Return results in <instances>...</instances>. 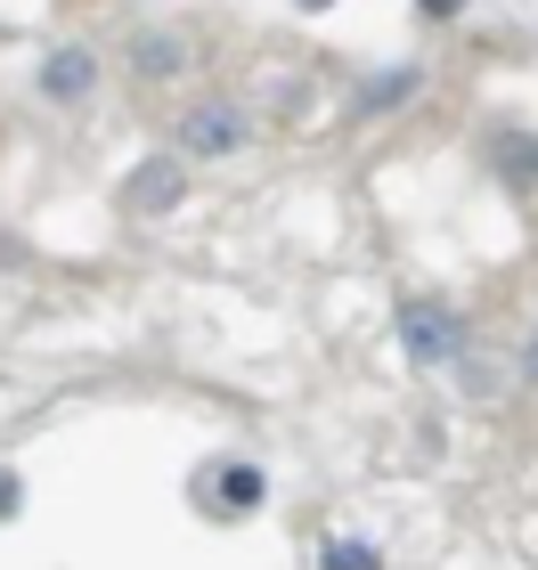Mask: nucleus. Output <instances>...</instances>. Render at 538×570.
<instances>
[{"label": "nucleus", "mask_w": 538, "mask_h": 570, "mask_svg": "<svg viewBox=\"0 0 538 570\" xmlns=\"http://www.w3.org/2000/svg\"><path fill=\"white\" fill-rule=\"evenodd\" d=\"M424 17H466V0H417Z\"/></svg>", "instance_id": "f8f14e48"}, {"label": "nucleus", "mask_w": 538, "mask_h": 570, "mask_svg": "<svg viewBox=\"0 0 538 570\" xmlns=\"http://www.w3.org/2000/svg\"><path fill=\"white\" fill-rule=\"evenodd\" d=\"M294 9H335V0H294Z\"/></svg>", "instance_id": "ddd939ff"}, {"label": "nucleus", "mask_w": 538, "mask_h": 570, "mask_svg": "<svg viewBox=\"0 0 538 570\" xmlns=\"http://www.w3.org/2000/svg\"><path fill=\"white\" fill-rule=\"evenodd\" d=\"M17 505H25V481H17V473H0V522H9Z\"/></svg>", "instance_id": "9d476101"}, {"label": "nucleus", "mask_w": 538, "mask_h": 570, "mask_svg": "<svg viewBox=\"0 0 538 570\" xmlns=\"http://www.w3.org/2000/svg\"><path fill=\"white\" fill-rule=\"evenodd\" d=\"M400 351L408 358H457L466 351V318H457L449 302H400Z\"/></svg>", "instance_id": "f03ea898"}, {"label": "nucleus", "mask_w": 538, "mask_h": 570, "mask_svg": "<svg viewBox=\"0 0 538 570\" xmlns=\"http://www.w3.org/2000/svg\"><path fill=\"white\" fill-rule=\"evenodd\" d=\"M515 367H522V383H538V334H530V343L515 351Z\"/></svg>", "instance_id": "9b49d317"}, {"label": "nucleus", "mask_w": 538, "mask_h": 570, "mask_svg": "<svg viewBox=\"0 0 538 570\" xmlns=\"http://www.w3.org/2000/svg\"><path fill=\"white\" fill-rule=\"evenodd\" d=\"M498 179L506 188H538V139L530 131H498Z\"/></svg>", "instance_id": "0eeeda50"}, {"label": "nucleus", "mask_w": 538, "mask_h": 570, "mask_svg": "<svg viewBox=\"0 0 538 570\" xmlns=\"http://www.w3.org/2000/svg\"><path fill=\"white\" fill-rule=\"evenodd\" d=\"M172 139H179V155L221 164V155H237L253 139V122H245V107H228V98H204V107H188V115L172 122Z\"/></svg>", "instance_id": "f257e3e1"}, {"label": "nucleus", "mask_w": 538, "mask_h": 570, "mask_svg": "<svg viewBox=\"0 0 538 570\" xmlns=\"http://www.w3.org/2000/svg\"><path fill=\"white\" fill-rule=\"evenodd\" d=\"M392 98H417V66L383 73V82H368V107H392Z\"/></svg>", "instance_id": "1a4fd4ad"}, {"label": "nucleus", "mask_w": 538, "mask_h": 570, "mask_svg": "<svg viewBox=\"0 0 538 570\" xmlns=\"http://www.w3.org/2000/svg\"><path fill=\"white\" fill-rule=\"evenodd\" d=\"M123 66H131L139 82H172V73H188V41H179V33H131Z\"/></svg>", "instance_id": "39448f33"}, {"label": "nucleus", "mask_w": 538, "mask_h": 570, "mask_svg": "<svg viewBox=\"0 0 538 570\" xmlns=\"http://www.w3.org/2000/svg\"><path fill=\"white\" fill-rule=\"evenodd\" d=\"M319 570H383V554L368 547V538H326V547H319Z\"/></svg>", "instance_id": "6e6552de"}, {"label": "nucleus", "mask_w": 538, "mask_h": 570, "mask_svg": "<svg viewBox=\"0 0 538 570\" xmlns=\"http://www.w3.org/2000/svg\"><path fill=\"white\" fill-rule=\"evenodd\" d=\"M213 498H221V513H253V505L270 498V473H262V464H237V456H228L221 473H213Z\"/></svg>", "instance_id": "423d86ee"}, {"label": "nucleus", "mask_w": 538, "mask_h": 570, "mask_svg": "<svg viewBox=\"0 0 538 570\" xmlns=\"http://www.w3.org/2000/svg\"><path fill=\"white\" fill-rule=\"evenodd\" d=\"M98 90V58L82 41H66V49H49L41 58V98H58V107H82V98Z\"/></svg>", "instance_id": "20e7f679"}, {"label": "nucleus", "mask_w": 538, "mask_h": 570, "mask_svg": "<svg viewBox=\"0 0 538 570\" xmlns=\"http://www.w3.org/2000/svg\"><path fill=\"white\" fill-rule=\"evenodd\" d=\"M123 204H131V213H172V204H188V164H179V155H147V164L123 179Z\"/></svg>", "instance_id": "7ed1b4c3"}]
</instances>
